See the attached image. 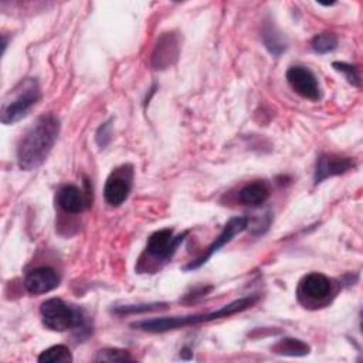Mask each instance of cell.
I'll return each mask as SVG.
<instances>
[{"label": "cell", "mask_w": 363, "mask_h": 363, "mask_svg": "<svg viewBox=\"0 0 363 363\" xmlns=\"http://www.w3.org/2000/svg\"><path fill=\"white\" fill-rule=\"evenodd\" d=\"M133 183L132 164H122L112 170L104 187V197L112 207H119L128 199Z\"/></svg>", "instance_id": "cell-5"}, {"label": "cell", "mask_w": 363, "mask_h": 363, "mask_svg": "<svg viewBox=\"0 0 363 363\" xmlns=\"http://www.w3.org/2000/svg\"><path fill=\"white\" fill-rule=\"evenodd\" d=\"M332 67L337 71L342 72L345 75V78L347 79L349 84L354 85V86H360V74H359V68L353 64H347V62H340V61H335L332 64Z\"/></svg>", "instance_id": "cell-19"}, {"label": "cell", "mask_w": 363, "mask_h": 363, "mask_svg": "<svg viewBox=\"0 0 363 363\" xmlns=\"http://www.w3.org/2000/svg\"><path fill=\"white\" fill-rule=\"evenodd\" d=\"M262 43L265 48L275 57H279L286 50V41L282 35V33L275 27L272 21H265L261 31Z\"/></svg>", "instance_id": "cell-15"}, {"label": "cell", "mask_w": 363, "mask_h": 363, "mask_svg": "<svg viewBox=\"0 0 363 363\" xmlns=\"http://www.w3.org/2000/svg\"><path fill=\"white\" fill-rule=\"evenodd\" d=\"M332 292L330 279L320 272H311L299 282L298 294L305 296L309 302L325 301Z\"/></svg>", "instance_id": "cell-12"}, {"label": "cell", "mask_w": 363, "mask_h": 363, "mask_svg": "<svg viewBox=\"0 0 363 363\" xmlns=\"http://www.w3.org/2000/svg\"><path fill=\"white\" fill-rule=\"evenodd\" d=\"M40 313L44 326L54 332H65L85 326L84 311L60 298H50L44 301L40 306Z\"/></svg>", "instance_id": "cell-4"}, {"label": "cell", "mask_w": 363, "mask_h": 363, "mask_svg": "<svg viewBox=\"0 0 363 363\" xmlns=\"http://www.w3.org/2000/svg\"><path fill=\"white\" fill-rule=\"evenodd\" d=\"M187 231L179 235H174L172 228H162L155 231L146 242V254L156 261L167 262L174 252L177 251L179 245L184 241Z\"/></svg>", "instance_id": "cell-7"}, {"label": "cell", "mask_w": 363, "mask_h": 363, "mask_svg": "<svg viewBox=\"0 0 363 363\" xmlns=\"http://www.w3.org/2000/svg\"><path fill=\"white\" fill-rule=\"evenodd\" d=\"M41 98L38 81L35 78L21 79L4 98L1 104L0 121L4 125H13L23 119Z\"/></svg>", "instance_id": "cell-3"}, {"label": "cell", "mask_w": 363, "mask_h": 363, "mask_svg": "<svg viewBox=\"0 0 363 363\" xmlns=\"http://www.w3.org/2000/svg\"><path fill=\"white\" fill-rule=\"evenodd\" d=\"M111 135H112V119H108L98 128L95 133V140L98 146L105 147L111 142Z\"/></svg>", "instance_id": "cell-22"}, {"label": "cell", "mask_w": 363, "mask_h": 363, "mask_svg": "<svg viewBox=\"0 0 363 363\" xmlns=\"http://www.w3.org/2000/svg\"><path fill=\"white\" fill-rule=\"evenodd\" d=\"M60 119L44 113L24 132L17 145V163L21 170H34L48 157L60 135Z\"/></svg>", "instance_id": "cell-1"}, {"label": "cell", "mask_w": 363, "mask_h": 363, "mask_svg": "<svg viewBox=\"0 0 363 363\" xmlns=\"http://www.w3.org/2000/svg\"><path fill=\"white\" fill-rule=\"evenodd\" d=\"M60 274L51 267H38L27 272L24 278V288L31 295H41L51 292L60 285Z\"/></svg>", "instance_id": "cell-10"}, {"label": "cell", "mask_w": 363, "mask_h": 363, "mask_svg": "<svg viewBox=\"0 0 363 363\" xmlns=\"http://www.w3.org/2000/svg\"><path fill=\"white\" fill-rule=\"evenodd\" d=\"M38 362L40 363H69L72 362V354L67 346L55 345L41 352L38 356Z\"/></svg>", "instance_id": "cell-17"}, {"label": "cell", "mask_w": 363, "mask_h": 363, "mask_svg": "<svg viewBox=\"0 0 363 363\" xmlns=\"http://www.w3.org/2000/svg\"><path fill=\"white\" fill-rule=\"evenodd\" d=\"M286 81L289 86L302 98L309 101H318L322 96V91L315 74L302 65H292L286 71Z\"/></svg>", "instance_id": "cell-8"}, {"label": "cell", "mask_w": 363, "mask_h": 363, "mask_svg": "<svg viewBox=\"0 0 363 363\" xmlns=\"http://www.w3.org/2000/svg\"><path fill=\"white\" fill-rule=\"evenodd\" d=\"M248 227V218L247 217H233L227 221V224L223 227L220 235L204 250V252L190 261L186 267H183L184 271H193V269H197L200 268L203 264H206L220 248H223L227 242H230L237 234L242 233L245 228Z\"/></svg>", "instance_id": "cell-6"}, {"label": "cell", "mask_w": 363, "mask_h": 363, "mask_svg": "<svg viewBox=\"0 0 363 363\" xmlns=\"http://www.w3.org/2000/svg\"><path fill=\"white\" fill-rule=\"evenodd\" d=\"M162 306H166V303H145V305H123V306H118L113 309L115 313H139V312H150V311H157Z\"/></svg>", "instance_id": "cell-21"}, {"label": "cell", "mask_w": 363, "mask_h": 363, "mask_svg": "<svg viewBox=\"0 0 363 363\" xmlns=\"http://www.w3.org/2000/svg\"><path fill=\"white\" fill-rule=\"evenodd\" d=\"M353 167H354V160L352 157H346L335 153H320L315 164L313 182L315 184H319L326 179L333 176H340Z\"/></svg>", "instance_id": "cell-9"}, {"label": "cell", "mask_w": 363, "mask_h": 363, "mask_svg": "<svg viewBox=\"0 0 363 363\" xmlns=\"http://www.w3.org/2000/svg\"><path fill=\"white\" fill-rule=\"evenodd\" d=\"M257 301H258V295H248V296L235 299V301L230 302L228 305H224L223 308H220L217 311H213V312L194 313V315H186V316L146 319V320H140L138 323H133L132 326L138 328V329H142L145 332H153V333L167 332V330H173V329L183 328V326L197 325V323L210 322V320H214V319H221V318L231 316L234 313H238V312H242V311L251 308Z\"/></svg>", "instance_id": "cell-2"}, {"label": "cell", "mask_w": 363, "mask_h": 363, "mask_svg": "<svg viewBox=\"0 0 363 363\" xmlns=\"http://www.w3.org/2000/svg\"><path fill=\"white\" fill-rule=\"evenodd\" d=\"M269 197V186L264 180H255L252 183L245 184L240 193L238 200L245 206H259Z\"/></svg>", "instance_id": "cell-14"}, {"label": "cell", "mask_w": 363, "mask_h": 363, "mask_svg": "<svg viewBox=\"0 0 363 363\" xmlns=\"http://www.w3.org/2000/svg\"><path fill=\"white\" fill-rule=\"evenodd\" d=\"M272 352L279 356H289V357H301L306 356L311 352L309 345H306L303 340L294 339V337H284L278 340L272 346Z\"/></svg>", "instance_id": "cell-16"}, {"label": "cell", "mask_w": 363, "mask_h": 363, "mask_svg": "<svg viewBox=\"0 0 363 363\" xmlns=\"http://www.w3.org/2000/svg\"><path fill=\"white\" fill-rule=\"evenodd\" d=\"M179 37L174 33H163L152 52V65L156 69H166L176 62L179 57Z\"/></svg>", "instance_id": "cell-11"}, {"label": "cell", "mask_w": 363, "mask_h": 363, "mask_svg": "<svg viewBox=\"0 0 363 363\" xmlns=\"http://www.w3.org/2000/svg\"><path fill=\"white\" fill-rule=\"evenodd\" d=\"M57 204L61 210L69 214H79L89 207V191L84 193L74 184H64L57 191Z\"/></svg>", "instance_id": "cell-13"}, {"label": "cell", "mask_w": 363, "mask_h": 363, "mask_svg": "<svg viewBox=\"0 0 363 363\" xmlns=\"http://www.w3.org/2000/svg\"><path fill=\"white\" fill-rule=\"evenodd\" d=\"M337 35L333 34V33H320V34H316L312 41H311V45H312V50L318 54H326V52H330L333 51L336 47H337Z\"/></svg>", "instance_id": "cell-18"}, {"label": "cell", "mask_w": 363, "mask_h": 363, "mask_svg": "<svg viewBox=\"0 0 363 363\" xmlns=\"http://www.w3.org/2000/svg\"><path fill=\"white\" fill-rule=\"evenodd\" d=\"M95 360L96 362H125V360H132V356L129 354L128 350L104 349L96 353Z\"/></svg>", "instance_id": "cell-20"}]
</instances>
